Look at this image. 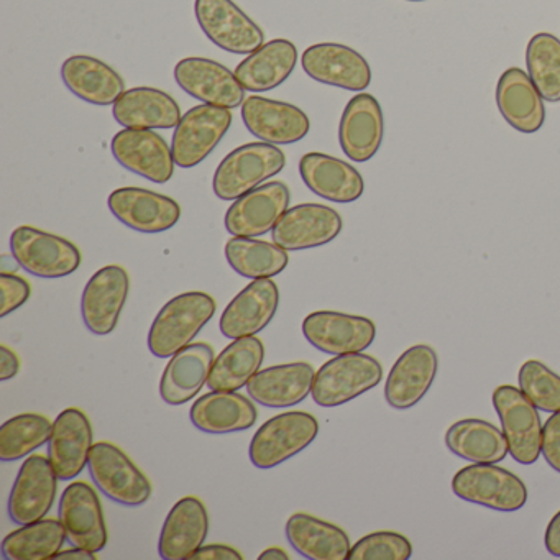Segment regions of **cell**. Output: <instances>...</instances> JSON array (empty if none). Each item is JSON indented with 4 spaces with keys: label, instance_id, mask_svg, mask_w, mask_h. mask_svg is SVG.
I'll list each match as a JSON object with an SVG mask.
<instances>
[{
    "label": "cell",
    "instance_id": "6",
    "mask_svg": "<svg viewBox=\"0 0 560 560\" xmlns=\"http://www.w3.org/2000/svg\"><path fill=\"white\" fill-rule=\"evenodd\" d=\"M11 250L27 273L47 280L70 277L83 261L73 242L31 225H21L12 232Z\"/></svg>",
    "mask_w": 560,
    "mask_h": 560
},
{
    "label": "cell",
    "instance_id": "11",
    "mask_svg": "<svg viewBox=\"0 0 560 560\" xmlns=\"http://www.w3.org/2000/svg\"><path fill=\"white\" fill-rule=\"evenodd\" d=\"M58 478L50 458L31 455L22 464L9 497V516L19 526L44 520L58 493Z\"/></svg>",
    "mask_w": 560,
    "mask_h": 560
},
{
    "label": "cell",
    "instance_id": "15",
    "mask_svg": "<svg viewBox=\"0 0 560 560\" xmlns=\"http://www.w3.org/2000/svg\"><path fill=\"white\" fill-rule=\"evenodd\" d=\"M130 278L126 268L107 265L88 281L81 298L84 326L96 336L114 332L129 298Z\"/></svg>",
    "mask_w": 560,
    "mask_h": 560
},
{
    "label": "cell",
    "instance_id": "14",
    "mask_svg": "<svg viewBox=\"0 0 560 560\" xmlns=\"http://www.w3.org/2000/svg\"><path fill=\"white\" fill-rule=\"evenodd\" d=\"M60 521L67 530L68 542L91 552L107 546L106 517L96 490L86 481L68 485L60 498Z\"/></svg>",
    "mask_w": 560,
    "mask_h": 560
},
{
    "label": "cell",
    "instance_id": "46",
    "mask_svg": "<svg viewBox=\"0 0 560 560\" xmlns=\"http://www.w3.org/2000/svg\"><path fill=\"white\" fill-rule=\"evenodd\" d=\"M244 556L237 549L224 544L202 546L189 560H242Z\"/></svg>",
    "mask_w": 560,
    "mask_h": 560
},
{
    "label": "cell",
    "instance_id": "40",
    "mask_svg": "<svg viewBox=\"0 0 560 560\" xmlns=\"http://www.w3.org/2000/svg\"><path fill=\"white\" fill-rule=\"evenodd\" d=\"M54 424L35 412L19 415L0 428V460L15 462L27 457L50 442Z\"/></svg>",
    "mask_w": 560,
    "mask_h": 560
},
{
    "label": "cell",
    "instance_id": "32",
    "mask_svg": "<svg viewBox=\"0 0 560 560\" xmlns=\"http://www.w3.org/2000/svg\"><path fill=\"white\" fill-rule=\"evenodd\" d=\"M192 425L206 434H232L250 429L258 412L252 398L237 392H218L196 399L189 411Z\"/></svg>",
    "mask_w": 560,
    "mask_h": 560
},
{
    "label": "cell",
    "instance_id": "5",
    "mask_svg": "<svg viewBox=\"0 0 560 560\" xmlns=\"http://www.w3.org/2000/svg\"><path fill=\"white\" fill-rule=\"evenodd\" d=\"M455 497L500 513L520 511L527 501V488L513 471L497 464H474L452 478Z\"/></svg>",
    "mask_w": 560,
    "mask_h": 560
},
{
    "label": "cell",
    "instance_id": "1",
    "mask_svg": "<svg viewBox=\"0 0 560 560\" xmlns=\"http://www.w3.org/2000/svg\"><path fill=\"white\" fill-rule=\"evenodd\" d=\"M215 311L218 303L214 298L202 291H189L173 298L150 327V352L156 359H172L198 337Z\"/></svg>",
    "mask_w": 560,
    "mask_h": 560
},
{
    "label": "cell",
    "instance_id": "35",
    "mask_svg": "<svg viewBox=\"0 0 560 560\" xmlns=\"http://www.w3.org/2000/svg\"><path fill=\"white\" fill-rule=\"evenodd\" d=\"M291 547L304 559H349L350 539L342 527L307 513H294L287 523Z\"/></svg>",
    "mask_w": 560,
    "mask_h": 560
},
{
    "label": "cell",
    "instance_id": "31",
    "mask_svg": "<svg viewBox=\"0 0 560 560\" xmlns=\"http://www.w3.org/2000/svg\"><path fill=\"white\" fill-rule=\"evenodd\" d=\"M65 86L93 106H114L126 93V81L109 65L90 55H74L61 67Z\"/></svg>",
    "mask_w": 560,
    "mask_h": 560
},
{
    "label": "cell",
    "instance_id": "16",
    "mask_svg": "<svg viewBox=\"0 0 560 560\" xmlns=\"http://www.w3.org/2000/svg\"><path fill=\"white\" fill-rule=\"evenodd\" d=\"M301 65L307 77L327 86L362 93L372 84L369 61L346 45H313L304 51Z\"/></svg>",
    "mask_w": 560,
    "mask_h": 560
},
{
    "label": "cell",
    "instance_id": "10",
    "mask_svg": "<svg viewBox=\"0 0 560 560\" xmlns=\"http://www.w3.org/2000/svg\"><path fill=\"white\" fill-rule=\"evenodd\" d=\"M195 14L206 37L234 55H250L265 44V34L234 0H196Z\"/></svg>",
    "mask_w": 560,
    "mask_h": 560
},
{
    "label": "cell",
    "instance_id": "20",
    "mask_svg": "<svg viewBox=\"0 0 560 560\" xmlns=\"http://www.w3.org/2000/svg\"><path fill=\"white\" fill-rule=\"evenodd\" d=\"M178 86L195 100L211 106L237 109L245 103V90L235 73L208 58L191 57L175 67Z\"/></svg>",
    "mask_w": 560,
    "mask_h": 560
},
{
    "label": "cell",
    "instance_id": "25",
    "mask_svg": "<svg viewBox=\"0 0 560 560\" xmlns=\"http://www.w3.org/2000/svg\"><path fill=\"white\" fill-rule=\"evenodd\" d=\"M94 445L93 425L81 409L68 408L54 422L48 458L60 480H73L83 474Z\"/></svg>",
    "mask_w": 560,
    "mask_h": 560
},
{
    "label": "cell",
    "instance_id": "26",
    "mask_svg": "<svg viewBox=\"0 0 560 560\" xmlns=\"http://www.w3.org/2000/svg\"><path fill=\"white\" fill-rule=\"evenodd\" d=\"M209 534V513L198 497H185L172 508L162 533L159 552L165 560H189L202 546Z\"/></svg>",
    "mask_w": 560,
    "mask_h": 560
},
{
    "label": "cell",
    "instance_id": "49",
    "mask_svg": "<svg viewBox=\"0 0 560 560\" xmlns=\"http://www.w3.org/2000/svg\"><path fill=\"white\" fill-rule=\"evenodd\" d=\"M55 560H96V552H91L83 547H73V549L60 550L55 556Z\"/></svg>",
    "mask_w": 560,
    "mask_h": 560
},
{
    "label": "cell",
    "instance_id": "39",
    "mask_svg": "<svg viewBox=\"0 0 560 560\" xmlns=\"http://www.w3.org/2000/svg\"><path fill=\"white\" fill-rule=\"evenodd\" d=\"M67 530L60 520H40L12 530L2 540L5 560L55 559L67 542Z\"/></svg>",
    "mask_w": 560,
    "mask_h": 560
},
{
    "label": "cell",
    "instance_id": "51",
    "mask_svg": "<svg viewBox=\"0 0 560 560\" xmlns=\"http://www.w3.org/2000/svg\"><path fill=\"white\" fill-rule=\"evenodd\" d=\"M408 2H425V0H408Z\"/></svg>",
    "mask_w": 560,
    "mask_h": 560
},
{
    "label": "cell",
    "instance_id": "47",
    "mask_svg": "<svg viewBox=\"0 0 560 560\" xmlns=\"http://www.w3.org/2000/svg\"><path fill=\"white\" fill-rule=\"evenodd\" d=\"M19 372H21V360H19L18 353L2 343L0 346V380L9 382V380L18 376Z\"/></svg>",
    "mask_w": 560,
    "mask_h": 560
},
{
    "label": "cell",
    "instance_id": "33",
    "mask_svg": "<svg viewBox=\"0 0 560 560\" xmlns=\"http://www.w3.org/2000/svg\"><path fill=\"white\" fill-rule=\"evenodd\" d=\"M296 63V45L277 38L248 55L235 70V77L245 91L267 93L281 86L293 74Z\"/></svg>",
    "mask_w": 560,
    "mask_h": 560
},
{
    "label": "cell",
    "instance_id": "43",
    "mask_svg": "<svg viewBox=\"0 0 560 560\" xmlns=\"http://www.w3.org/2000/svg\"><path fill=\"white\" fill-rule=\"evenodd\" d=\"M412 556V544L408 537L395 530H378L357 540L349 560H408Z\"/></svg>",
    "mask_w": 560,
    "mask_h": 560
},
{
    "label": "cell",
    "instance_id": "3",
    "mask_svg": "<svg viewBox=\"0 0 560 560\" xmlns=\"http://www.w3.org/2000/svg\"><path fill=\"white\" fill-rule=\"evenodd\" d=\"M382 380L383 366L375 357L346 353L317 370L311 396L320 408H337L375 388Z\"/></svg>",
    "mask_w": 560,
    "mask_h": 560
},
{
    "label": "cell",
    "instance_id": "45",
    "mask_svg": "<svg viewBox=\"0 0 560 560\" xmlns=\"http://www.w3.org/2000/svg\"><path fill=\"white\" fill-rule=\"evenodd\" d=\"M540 452L549 467L560 474V411L552 412L544 424Z\"/></svg>",
    "mask_w": 560,
    "mask_h": 560
},
{
    "label": "cell",
    "instance_id": "22",
    "mask_svg": "<svg viewBox=\"0 0 560 560\" xmlns=\"http://www.w3.org/2000/svg\"><path fill=\"white\" fill-rule=\"evenodd\" d=\"M242 120L252 136L271 145H291L310 133L306 114L293 104L250 96L242 104Z\"/></svg>",
    "mask_w": 560,
    "mask_h": 560
},
{
    "label": "cell",
    "instance_id": "4",
    "mask_svg": "<svg viewBox=\"0 0 560 560\" xmlns=\"http://www.w3.org/2000/svg\"><path fill=\"white\" fill-rule=\"evenodd\" d=\"M319 434V422L310 412L290 411L268 419L252 439L248 457L261 470L301 454Z\"/></svg>",
    "mask_w": 560,
    "mask_h": 560
},
{
    "label": "cell",
    "instance_id": "21",
    "mask_svg": "<svg viewBox=\"0 0 560 560\" xmlns=\"http://www.w3.org/2000/svg\"><path fill=\"white\" fill-rule=\"evenodd\" d=\"M438 352L428 343L409 347L389 370L385 383V399L393 409L406 411L422 401L435 376H438Z\"/></svg>",
    "mask_w": 560,
    "mask_h": 560
},
{
    "label": "cell",
    "instance_id": "28",
    "mask_svg": "<svg viewBox=\"0 0 560 560\" xmlns=\"http://www.w3.org/2000/svg\"><path fill=\"white\" fill-rule=\"evenodd\" d=\"M497 106L508 126L517 132H539L546 122L542 96L521 68H508L497 84Z\"/></svg>",
    "mask_w": 560,
    "mask_h": 560
},
{
    "label": "cell",
    "instance_id": "29",
    "mask_svg": "<svg viewBox=\"0 0 560 560\" xmlns=\"http://www.w3.org/2000/svg\"><path fill=\"white\" fill-rule=\"evenodd\" d=\"M215 353L209 343H189L170 359L160 382V396L170 406L191 401L208 385Z\"/></svg>",
    "mask_w": 560,
    "mask_h": 560
},
{
    "label": "cell",
    "instance_id": "13",
    "mask_svg": "<svg viewBox=\"0 0 560 560\" xmlns=\"http://www.w3.org/2000/svg\"><path fill=\"white\" fill-rule=\"evenodd\" d=\"M290 201V188L283 182L260 185L232 202L225 212V229L234 237H261L273 231Z\"/></svg>",
    "mask_w": 560,
    "mask_h": 560
},
{
    "label": "cell",
    "instance_id": "27",
    "mask_svg": "<svg viewBox=\"0 0 560 560\" xmlns=\"http://www.w3.org/2000/svg\"><path fill=\"white\" fill-rule=\"evenodd\" d=\"M304 185L326 201L349 205L365 192V182L359 170L326 153H306L300 162Z\"/></svg>",
    "mask_w": 560,
    "mask_h": 560
},
{
    "label": "cell",
    "instance_id": "37",
    "mask_svg": "<svg viewBox=\"0 0 560 560\" xmlns=\"http://www.w3.org/2000/svg\"><path fill=\"white\" fill-rule=\"evenodd\" d=\"M265 346L255 336L235 339L218 357L209 375L208 386L218 392H238L260 372Z\"/></svg>",
    "mask_w": 560,
    "mask_h": 560
},
{
    "label": "cell",
    "instance_id": "9",
    "mask_svg": "<svg viewBox=\"0 0 560 560\" xmlns=\"http://www.w3.org/2000/svg\"><path fill=\"white\" fill-rule=\"evenodd\" d=\"M231 126L232 110L228 107L201 104L189 109L173 133L172 150L176 166L195 168L205 162Z\"/></svg>",
    "mask_w": 560,
    "mask_h": 560
},
{
    "label": "cell",
    "instance_id": "19",
    "mask_svg": "<svg viewBox=\"0 0 560 560\" xmlns=\"http://www.w3.org/2000/svg\"><path fill=\"white\" fill-rule=\"evenodd\" d=\"M114 159L129 172L165 185L175 175L173 150L166 140L153 130L124 129L113 139Z\"/></svg>",
    "mask_w": 560,
    "mask_h": 560
},
{
    "label": "cell",
    "instance_id": "38",
    "mask_svg": "<svg viewBox=\"0 0 560 560\" xmlns=\"http://www.w3.org/2000/svg\"><path fill=\"white\" fill-rule=\"evenodd\" d=\"M225 258L232 270L248 280L273 278L287 270L288 250L271 242L255 237H232L225 244Z\"/></svg>",
    "mask_w": 560,
    "mask_h": 560
},
{
    "label": "cell",
    "instance_id": "18",
    "mask_svg": "<svg viewBox=\"0 0 560 560\" xmlns=\"http://www.w3.org/2000/svg\"><path fill=\"white\" fill-rule=\"evenodd\" d=\"M342 228V218L336 209L310 202L288 209L271 235L275 244L284 250H310L336 241Z\"/></svg>",
    "mask_w": 560,
    "mask_h": 560
},
{
    "label": "cell",
    "instance_id": "30",
    "mask_svg": "<svg viewBox=\"0 0 560 560\" xmlns=\"http://www.w3.org/2000/svg\"><path fill=\"white\" fill-rule=\"evenodd\" d=\"M314 376L316 372L306 362L268 366L250 380L247 392L265 408H293L313 392Z\"/></svg>",
    "mask_w": 560,
    "mask_h": 560
},
{
    "label": "cell",
    "instance_id": "50",
    "mask_svg": "<svg viewBox=\"0 0 560 560\" xmlns=\"http://www.w3.org/2000/svg\"><path fill=\"white\" fill-rule=\"evenodd\" d=\"M260 560H290V556L284 552L280 547H270V549L264 550L258 557Z\"/></svg>",
    "mask_w": 560,
    "mask_h": 560
},
{
    "label": "cell",
    "instance_id": "24",
    "mask_svg": "<svg viewBox=\"0 0 560 560\" xmlns=\"http://www.w3.org/2000/svg\"><path fill=\"white\" fill-rule=\"evenodd\" d=\"M278 306L280 290L273 280L265 278L252 281L222 313L219 323L222 336L235 340L261 332L277 316Z\"/></svg>",
    "mask_w": 560,
    "mask_h": 560
},
{
    "label": "cell",
    "instance_id": "7",
    "mask_svg": "<svg viewBox=\"0 0 560 560\" xmlns=\"http://www.w3.org/2000/svg\"><path fill=\"white\" fill-rule=\"evenodd\" d=\"M491 401L500 418L511 457L521 465L536 464L542 454L544 428L536 406L521 388L511 385L498 386Z\"/></svg>",
    "mask_w": 560,
    "mask_h": 560
},
{
    "label": "cell",
    "instance_id": "12",
    "mask_svg": "<svg viewBox=\"0 0 560 560\" xmlns=\"http://www.w3.org/2000/svg\"><path fill=\"white\" fill-rule=\"evenodd\" d=\"M303 336L320 352L346 355L369 349L375 342L376 326L369 317L317 311L303 320Z\"/></svg>",
    "mask_w": 560,
    "mask_h": 560
},
{
    "label": "cell",
    "instance_id": "36",
    "mask_svg": "<svg viewBox=\"0 0 560 560\" xmlns=\"http://www.w3.org/2000/svg\"><path fill=\"white\" fill-rule=\"evenodd\" d=\"M445 447L471 464H498L510 454L503 431L485 419H460L445 432Z\"/></svg>",
    "mask_w": 560,
    "mask_h": 560
},
{
    "label": "cell",
    "instance_id": "44",
    "mask_svg": "<svg viewBox=\"0 0 560 560\" xmlns=\"http://www.w3.org/2000/svg\"><path fill=\"white\" fill-rule=\"evenodd\" d=\"M0 290H2L0 317H8L31 300V283L15 273H0Z\"/></svg>",
    "mask_w": 560,
    "mask_h": 560
},
{
    "label": "cell",
    "instance_id": "2",
    "mask_svg": "<svg viewBox=\"0 0 560 560\" xmlns=\"http://www.w3.org/2000/svg\"><path fill=\"white\" fill-rule=\"evenodd\" d=\"M287 165V155L267 142L247 143L229 153L212 179L214 195L222 201H235L273 178Z\"/></svg>",
    "mask_w": 560,
    "mask_h": 560
},
{
    "label": "cell",
    "instance_id": "8",
    "mask_svg": "<svg viewBox=\"0 0 560 560\" xmlns=\"http://www.w3.org/2000/svg\"><path fill=\"white\" fill-rule=\"evenodd\" d=\"M88 468L94 485L116 503L142 506L152 497V483L147 475L127 457L122 448L110 442L93 445Z\"/></svg>",
    "mask_w": 560,
    "mask_h": 560
},
{
    "label": "cell",
    "instance_id": "23",
    "mask_svg": "<svg viewBox=\"0 0 560 560\" xmlns=\"http://www.w3.org/2000/svg\"><path fill=\"white\" fill-rule=\"evenodd\" d=\"M385 137L382 106L372 94L353 96L340 117L339 142L347 159L370 162L378 153Z\"/></svg>",
    "mask_w": 560,
    "mask_h": 560
},
{
    "label": "cell",
    "instance_id": "42",
    "mask_svg": "<svg viewBox=\"0 0 560 560\" xmlns=\"http://www.w3.org/2000/svg\"><path fill=\"white\" fill-rule=\"evenodd\" d=\"M521 392L540 411H560V376L539 360H527L517 373Z\"/></svg>",
    "mask_w": 560,
    "mask_h": 560
},
{
    "label": "cell",
    "instance_id": "48",
    "mask_svg": "<svg viewBox=\"0 0 560 560\" xmlns=\"http://www.w3.org/2000/svg\"><path fill=\"white\" fill-rule=\"evenodd\" d=\"M544 544H546L547 552L552 557H560V511L553 514L552 520L549 521L544 534Z\"/></svg>",
    "mask_w": 560,
    "mask_h": 560
},
{
    "label": "cell",
    "instance_id": "17",
    "mask_svg": "<svg viewBox=\"0 0 560 560\" xmlns=\"http://www.w3.org/2000/svg\"><path fill=\"white\" fill-rule=\"evenodd\" d=\"M107 206L117 221L142 234H162L175 228L182 218V208L175 199L132 186L116 189Z\"/></svg>",
    "mask_w": 560,
    "mask_h": 560
},
{
    "label": "cell",
    "instance_id": "34",
    "mask_svg": "<svg viewBox=\"0 0 560 560\" xmlns=\"http://www.w3.org/2000/svg\"><path fill=\"white\" fill-rule=\"evenodd\" d=\"M114 119L126 129H173L182 120L178 103L165 91L133 88L114 104Z\"/></svg>",
    "mask_w": 560,
    "mask_h": 560
},
{
    "label": "cell",
    "instance_id": "41",
    "mask_svg": "<svg viewBox=\"0 0 560 560\" xmlns=\"http://www.w3.org/2000/svg\"><path fill=\"white\" fill-rule=\"evenodd\" d=\"M527 74L547 103H560V40L552 34L534 35L526 48Z\"/></svg>",
    "mask_w": 560,
    "mask_h": 560
}]
</instances>
